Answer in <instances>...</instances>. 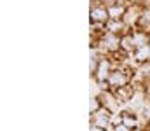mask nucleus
I'll use <instances>...</instances> for the list:
<instances>
[{"instance_id": "nucleus-1", "label": "nucleus", "mask_w": 150, "mask_h": 131, "mask_svg": "<svg viewBox=\"0 0 150 131\" xmlns=\"http://www.w3.org/2000/svg\"><path fill=\"white\" fill-rule=\"evenodd\" d=\"M110 74H112V72H110V61H108L107 58H100L98 67H96V72H94L96 81H98V82H105V81H108Z\"/></svg>"}, {"instance_id": "nucleus-2", "label": "nucleus", "mask_w": 150, "mask_h": 131, "mask_svg": "<svg viewBox=\"0 0 150 131\" xmlns=\"http://www.w3.org/2000/svg\"><path fill=\"white\" fill-rule=\"evenodd\" d=\"M113 89H119V87H124L127 86V82H129V77L124 74V72H120V70H115L110 74V77H108V81H107Z\"/></svg>"}, {"instance_id": "nucleus-3", "label": "nucleus", "mask_w": 150, "mask_h": 131, "mask_svg": "<svg viewBox=\"0 0 150 131\" xmlns=\"http://www.w3.org/2000/svg\"><path fill=\"white\" fill-rule=\"evenodd\" d=\"M108 18V9H105L103 5H94L91 9V23H107Z\"/></svg>"}, {"instance_id": "nucleus-4", "label": "nucleus", "mask_w": 150, "mask_h": 131, "mask_svg": "<svg viewBox=\"0 0 150 131\" xmlns=\"http://www.w3.org/2000/svg\"><path fill=\"white\" fill-rule=\"evenodd\" d=\"M94 126H100V128H105V126H108V123H110V117H108V112H103V110H100V112H96L94 115Z\"/></svg>"}, {"instance_id": "nucleus-5", "label": "nucleus", "mask_w": 150, "mask_h": 131, "mask_svg": "<svg viewBox=\"0 0 150 131\" xmlns=\"http://www.w3.org/2000/svg\"><path fill=\"white\" fill-rule=\"evenodd\" d=\"M108 16L110 19H120L122 16H126V7L124 5H110L108 7Z\"/></svg>"}, {"instance_id": "nucleus-6", "label": "nucleus", "mask_w": 150, "mask_h": 131, "mask_svg": "<svg viewBox=\"0 0 150 131\" xmlns=\"http://www.w3.org/2000/svg\"><path fill=\"white\" fill-rule=\"evenodd\" d=\"M115 98H117L119 101H129V100L133 98V93H131V89L127 86L119 87V89H115Z\"/></svg>"}, {"instance_id": "nucleus-7", "label": "nucleus", "mask_w": 150, "mask_h": 131, "mask_svg": "<svg viewBox=\"0 0 150 131\" xmlns=\"http://www.w3.org/2000/svg\"><path fill=\"white\" fill-rule=\"evenodd\" d=\"M133 47H136L134 45V40H133V35H124L122 39H120V49H124V51H133Z\"/></svg>"}, {"instance_id": "nucleus-8", "label": "nucleus", "mask_w": 150, "mask_h": 131, "mask_svg": "<svg viewBox=\"0 0 150 131\" xmlns=\"http://www.w3.org/2000/svg\"><path fill=\"white\" fill-rule=\"evenodd\" d=\"M150 58V45H143V47H138V52H136V59L138 61H145Z\"/></svg>"}, {"instance_id": "nucleus-9", "label": "nucleus", "mask_w": 150, "mask_h": 131, "mask_svg": "<svg viewBox=\"0 0 150 131\" xmlns=\"http://www.w3.org/2000/svg\"><path fill=\"white\" fill-rule=\"evenodd\" d=\"M120 28H122V23H120L119 19H112V21L108 23V30H110V33H117Z\"/></svg>"}, {"instance_id": "nucleus-10", "label": "nucleus", "mask_w": 150, "mask_h": 131, "mask_svg": "<svg viewBox=\"0 0 150 131\" xmlns=\"http://www.w3.org/2000/svg\"><path fill=\"white\" fill-rule=\"evenodd\" d=\"M100 100L98 98H91V103H89V110H91V114L94 115L96 112H100Z\"/></svg>"}, {"instance_id": "nucleus-11", "label": "nucleus", "mask_w": 150, "mask_h": 131, "mask_svg": "<svg viewBox=\"0 0 150 131\" xmlns=\"http://www.w3.org/2000/svg\"><path fill=\"white\" fill-rule=\"evenodd\" d=\"M122 119H124V123H122V124H126L127 128H131V126H134V124H136V117H134V115L131 117V115L124 114V115H122Z\"/></svg>"}, {"instance_id": "nucleus-12", "label": "nucleus", "mask_w": 150, "mask_h": 131, "mask_svg": "<svg viewBox=\"0 0 150 131\" xmlns=\"http://www.w3.org/2000/svg\"><path fill=\"white\" fill-rule=\"evenodd\" d=\"M140 23H142L143 26H147V28H149V26H150V11H145V12L140 16Z\"/></svg>"}, {"instance_id": "nucleus-13", "label": "nucleus", "mask_w": 150, "mask_h": 131, "mask_svg": "<svg viewBox=\"0 0 150 131\" xmlns=\"http://www.w3.org/2000/svg\"><path fill=\"white\" fill-rule=\"evenodd\" d=\"M113 131H129V128H127L126 124H117V126L113 128Z\"/></svg>"}, {"instance_id": "nucleus-14", "label": "nucleus", "mask_w": 150, "mask_h": 131, "mask_svg": "<svg viewBox=\"0 0 150 131\" xmlns=\"http://www.w3.org/2000/svg\"><path fill=\"white\" fill-rule=\"evenodd\" d=\"M89 131H107V130H103V128H100V126H93Z\"/></svg>"}, {"instance_id": "nucleus-15", "label": "nucleus", "mask_w": 150, "mask_h": 131, "mask_svg": "<svg viewBox=\"0 0 150 131\" xmlns=\"http://www.w3.org/2000/svg\"><path fill=\"white\" fill-rule=\"evenodd\" d=\"M145 117H147V119H150V107H147V108H145Z\"/></svg>"}, {"instance_id": "nucleus-16", "label": "nucleus", "mask_w": 150, "mask_h": 131, "mask_svg": "<svg viewBox=\"0 0 150 131\" xmlns=\"http://www.w3.org/2000/svg\"><path fill=\"white\" fill-rule=\"evenodd\" d=\"M145 91H147V94L150 96V81L147 82V87H145Z\"/></svg>"}]
</instances>
